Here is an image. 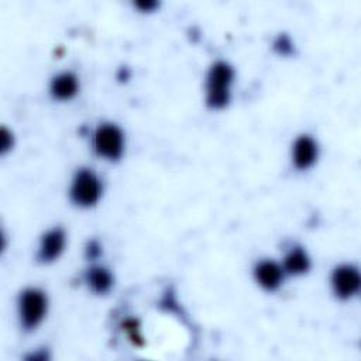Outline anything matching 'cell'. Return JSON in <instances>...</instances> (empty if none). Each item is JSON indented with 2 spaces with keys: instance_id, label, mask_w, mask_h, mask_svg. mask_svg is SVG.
<instances>
[{
  "instance_id": "cell-4",
  "label": "cell",
  "mask_w": 361,
  "mask_h": 361,
  "mask_svg": "<svg viewBox=\"0 0 361 361\" xmlns=\"http://www.w3.org/2000/svg\"><path fill=\"white\" fill-rule=\"evenodd\" d=\"M93 148L104 159H120L124 152V134L121 128L111 123L100 124L93 135Z\"/></svg>"
},
{
  "instance_id": "cell-2",
  "label": "cell",
  "mask_w": 361,
  "mask_h": 361,
  "mask_svg": "<svg viewBox=\"0 0 361 361\" xmlns=\"http://www.w3.org/2000/svg\"><path fill=\"white\" fill-rule=\"evenodd\" d=\"M48 309L47 295L37 289L28 288L21 292L18 298L20 323L24 330H34L44 320Z\"/></svg>"
},
{
  "instance_id": "cell-14",
  "label": "cell",
  "mask_w": 361,
  "mask_h": 361,
  "mask_svg": "<svg viewBox=\"0 0 361 361\" xmlns=\"http://www.w3.org/2000/svg\"><path fill=\"white\" fill-rule=\"evenodd\" d=\"M13 145V135L7 128H1V152L4 154L7 149H10Z\"/></svg>"
},
{
  "instance_id": "cell-7",
  "label": "cell",
  "mask_w": 361,
  "mask_h": 361,
  "mask_svg": "<svg viewBox=\"0 0 361 361\" xmlns=\"http://www.w3.org/2000/svg\"><path fill=\"white\" fill-rule=\"evenodd\" d=\"M254 276L259 286H262L265 290L272 292L282 285L285 271L278 262L272 259H264L255 265Z\"/></svg>"
},
{
  "instance_id": "cell-3",
  "label": "cell",
  "mask_w": 361,
  "mask_h": 361,
  "mask_svg": "<svg viewBox=\"0 0 361 361\" xmlns=\"http://www.w3.org/2000/svg\"><path fill=\"white\" fill-rule=\"evenodd\" d=\"M102 192L103 186L99 176L92 169L82 168L72 179L69 195L75 204L80 207H90L99 202Z\"/></svg>"
},
{
  "instance_id": "cell-8",
  "label": "cell",
  "mask_w": 361,
  "mask_h": 361,
  "mask_svg": "<svg viewBox=\"0 0 361 361\" xmlns=\"http://www.w3.org/2000/svg\"><path fill=\"white\" fill-rule=\"evenodd\" d=\"M317 155V142L310 135H300L295 140L292 148V162L298 169H307L313 166Z\"/></svg>"
},
{
  "instance_id": "cell-5",
  "label": "cell",
  "mask_w": 361,
  "mask_h": 361,
  "mask_svg": "<svg viewBox=\"0 0 361 361\" xmlns=\"http://www.w3.org/2000/svg\"><path fill=\"white\" fill-rule=\"evenodd\" d=\"M361 286V276L358 268L350 264L338 265L331 274V289L334 295L341 299L347 300L355 296Z\"/></svg>"
},
{
  "instance_id": "cell-6",
  "label": "cell",
  "mask_w": 361,
  "mask_h": 361,
  "mask_svg": "<svg viewBox=\"0 0 361 361\" xmlns=\"http://www.w3.org/2000/svg\"><path fill=\"white\" fill-rule=\"evenodd\" d=\"M65 244H66L65 231L61 227L51 228L41 238L39 248H38V259L41 262L55 261L56 258H59V255L65 250Z\"/></svg>"
},
{
  "instance_id": "cell-15",
  "label": "cell",
  "mask_w": 361,
  "mask_h": 361,
  "mask_svg": "<svg viewBox=\"0 0 361 361\" xmlns=\"http://www.w3.org/2000/svg\"><path fill=\"white\" fill-rule=\"evenodd\" d=\"M135 6L138 8H141L142 11H151L157 7V3L155 1H138V3H135Z\"/></svg>"
},
{
  "instance_id": "cell-9",
  "label": "cell",
  "mask_w": 361,
  "mask_h": 361,
  "mask_svg": "<svg viewBox=\"0 0 361 361\" xmlns=\"http://www.w3.org/2000/svg\"><path fill=\"white\" fill-rule=\"evenodd\" d=\"M79 90V82L72 72L56 75L49 85V92L56 100H71Z\"/></svg>"
},
{
  "instance_id": "cell-12",
  "label": "cell",
  "mask_w": 361,
  "mask_h": 361,
  "mask_svg": "<svg viewBox=\"0 0 361 361\" xmlns=\"http://www.w3.org/2000/svg\"><path fill=\"white\" fill-rule=\"evenodd\" d=\"M274 49L279 55H290L293 52V42L286 34H281L274 42Z\"/></svg>"
},
{
  "instance_id": "cell-10",
  "label": "cell",
  "mask_w": 361,
  "mask_h": 361,
  "mask_svg": "<svg viewBox=\"0 0 361 361\" xmlns=\"http://www.w3.org/2000/svg\"><path fill=\"white\" fill-rule=\"evenodd\" d=\"M85 281L87 283V286L99 295L107 293L114 283V278L111 275V272L104 268V267H92L87 269L86 275H85Z\"/></svg>"
},
{
  "instance_id": "cell-13",
  "label": "cell",
  "mask_w": 361,
  "mask_h": 361,
  "mask_svg": "<svg viewBox=\"0 0 361 361\" xmlns=\"http://www.w3.org/2000/svg\"><path fill=\"white\" fill-rule=\"evenodd\" d=\"M102 254V247H100V244L97 243V241H90L89 244H87V247H86V255H87V258L89 259H94V258H97L99 255Z\"/></svg>"
},
{
  "instance_id": "cell-1",
  "label": "cell",
  "mask_w": 361,
  "mask_h": 361,
  "mask_svg": "<svg viewBox=\"0 0 361 361\" xmlns=\"http://www.w3.org/2000/svg\"><path fill=\"white\" fill-rule=\"evenodd\" d=\"M234 69L223 61L213 63L206 78V103L210 109H223L230 102Z\"/></svg>"
},
{
  "instance_id": "cell-11",
  "label": "cell",
  "mask_w": 361,
  "mask_h": 361,
  "mask_svg": "<svg viewBox=\"0 0 361 361\" xmlns=\"http://www.w3.org/2000/svg\"><path fill=\"white\" fill-rule=\"evenodd\" d=\"M282 268L290 275H303L310 268V258L302 247H293L285 255Z\"/></svg>"
}]
</instances>
